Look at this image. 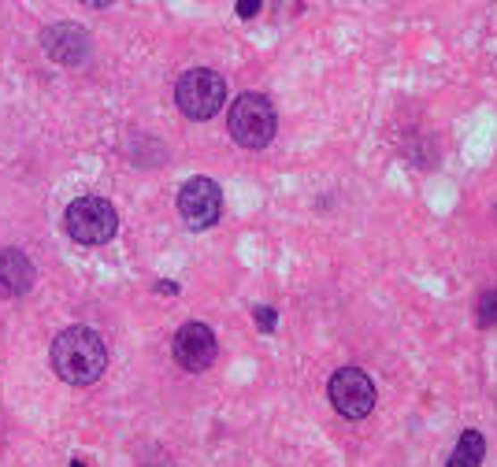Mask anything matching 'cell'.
Listing matches in <instances>:
<instances>
[{"instance_id": "6da1fadb", "label": "cell", "mask_w": 497, "mask_h": 467, "mask_svg": "<svg viewBox=\"0 0 497 467\" xmlns=\"http://www.w3.org/2000/svg\"><path fill=\"white\" fill-rule=\"evenodd\" d=\"M108 349L97 330L89 327H67L53 341V371L71 386H89L105 375Z\"/></svg>"}, {"instance_id": "7a4b0ae2", "label": "cell", "mask_w": 497, "mask_h": 467, "mask_svg": "<svg viewBox=\"0 0 497 467\" xmlns=\"http://www.w3.org/2000/svg\"><path fill=\"white\" fill-rule=\"evenodd\" d=\"M275 127H279L275 104H271L264 93H241L238 101L231 104L227 130H231V138L241 145V149H264V145H271Z\"/></svg>"}, {"instance_id": "3957f363", "label": "cell", "mask_w": 497, "mask_h": 467, "mask_svg": "<svg viewBox=\"0 0 497 467\" xmlns=\"http://www.w3.org/2000/svg\"><path fill=\"white\" fill-rule=\"evenodd\" d=\"M223 101H227V82H223V75H215L212 67L186 71V75L179 79V86H175V104L193 122L212 119L223 108Z\"/></svg>"}, {"instance_id": "277c9868", "label": "cell", "mask_w": 497, "mask_h": 467, "mask_svg": "<svg viewBox=\"0 0 497 467\" xmlns=\"http://www.w3.org/2000/svg\"><path fill=\"white\" fill-rule=\"evenodd\" d=\"M67 234L79 245H108L119 230V215L105 196H79L63 215Z\"/></svg>"}, {"instance_id": "5b68a950", "label": "cell", "mask_w": 497, "mask_h": 467, "mask_svg": "<svg viewBox=\"0 0 497 467\" xmlns=\"http://www.w3.org/2000/svg\"><path fill=\"white\" fill-rule=\"evenodd\" d=\"M327 393H331V404L338 415L345 420H364L375 408V382L367 379V371L360 367H341V371L331 375L327 382Z\"/></svg>"}, {"instance_id": "8992f818", "label": "cell", "mask_w": 497, "mask_h": 467, "mask_svg": "<svg viewBox=\"0 0 497 467\" xmlns=\"http://www.w3.org/2000/svg\"><path fill=\"white\" fill-rule=\"evenodd\" d=\"M219 212H223V193L212 179H190L179 189V215L186 219V227L208 230L219 223Z\"/></svg>"}, {"instance_id": "52a82bcc", "label": "cell", "mask_w": 497, "mask_h": 467, "mask_svg": "<svg viewBox=\"0 0 497 467\" xmlns=\"http://www.w3.org/2000/svg\"><path fill=\"white\" fill-rule=\"evenodd\" d=\"M175 360L179 367H186V371H208V367L215 363V353H219V341L212 334V327L205 323H186L179 334H175Z\"/></svg>"}, {"instance_id": "ba28073f", "label": "cell", "mask_w": 497, "mask_h": 467, "mask_svg": "<svg viewBox=\"0 0 497 467\" xmlns=\"http://www.w3.org/2000/svg\"><path fill=\"white\" fill-rule=\"evenodd\" d=\"M41 45H45L48 60H56L60 67H79L89 56V34L82 27H74V22H56V27H48L41 34Z\"/></svg>"}, {"instance_id": "9c48e42d", "label": "cell", "mask_w": 497, "mask_h": 467, "mask_svg": "<svg viewBox=\"0 0 497 467\" xmlns=\"http://www.w3.org/2000/svg\"><path fill=\"white\" fill-rule=\"evenodd\" d=\"M34 286V263L19 249H0V297H22Z\"/></svg>"}, {"instance_id": "30bf717a", "label": "cell", "mask_w": 497, "mask_h": 467, "mask_svg": "<svg viewBox=\"0 0 497 467\" xmlns=\"http://www.w3.org/2000/svg\"><path fill=\"white\" fill-rule=\"evenodd\" d=\"M486 456V438L479 430H464L460 441H457V449L450 456V463L445 467H479Z\"/></svg>"}, {"instance_id": "8fae6325", "label": "cell", "mask_w": 497, "mask_h": 467, "mask_svg": "<svg viewBox=\"0 0 497 467\" xmlns=\"http://www.w3.org/2000/svg\"><path fill=\"white\" fill-rule=\"evenodd\" d=\"M476 323L479 327H497V289L479 293V301H476Z\"/></svg>"}, {"instance_id": "7c38bea8", "label": "cell", "mask_w": 497, "mask_h": 467, "mask_svg": "<svg viewBox=\"0 0 497 467\" xmlns=\"http://www.w3.org/2000/svg\"><path fill=\"white\" fill-rule=\"evenodd\" d=\"M257 323H260V330L264 334H271V330H275V312H271V308H257Z\"/></svg>"}, {"instance_id": "4fadbf2b", "label": "cell", "mask_w": 497, "mask_h": 467, "mask_svg": "<svg viewBox=\"0 0 497 467\" xmlns=\"http://www.w3.org/2000/svg\"><path fill=\"white\" fill-rule=\"evenodd\" d=\"M260 12V0H238V15L241 19H253Z\"/></svg>"}, {"instance_id": "5bb4252c", "label": "cell", "mask_w": 497, "mask_h": 467, "mask_svg": "<svg viewBox=\"0 0 497 467\" xmlns=\"http://www.w3.org/2000/svg\"><path fill=\"white\" fill-rule=\"evenodd\" d=\"M79 4H86V8H108L112 0H79Z\"/></svg>"}, {"instance_id": "9a60e30c", "label": "cell", "mask_w": 497, "mask_h": 467, "mask_svg": "<svg viewBox=\"0 0 497 467\" xmlns=\"http://www.w3.org/2000/svg\"><path fill=\"white\" fill-rule=\"evenodd\" d=\"M71 467H86V463H79V460H74V463H71Z\"/></svg>"}]
</instances>
